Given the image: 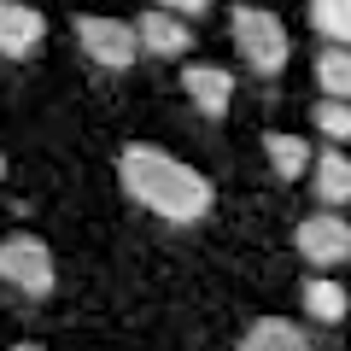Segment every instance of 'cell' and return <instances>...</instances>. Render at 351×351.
<instances>
[{
    "label": "cell",
    "mask_w": 351,
    "mask_h": 351,
    "mask_svg": "<svg viewBox=\"0 0 351 351\" xmlns=\"http://www.w3.org/2000/svg\"><path fill=\"white\" fill-rule=\"evenodd\" d=\"M117 176H123L129 199H141L152 217H164V223H199L205 211H211V182H205L193 164L170 158V152L158 147H123V158H117Z\"/></svg>",
    "instance_id": "cell-1"
},
{
    "label": "cell",
    "mask_w": 351,
    "mask_h": 351,
    "mask_svg": "<svg viewBox=\"0 0 351 351\" xmlns=\"http://www.w3.org/2000/svg\"><path fill=\"white\" fill-rule=\"evenodd\" d=\"M228 29H234V47L246 53V64L258 76H281L287 71L293 41H287V24H281L276 12H263V6H234Z\"/></svg>",
    "instance_id": "cell-2"
},
{
    "label": "cell",
    "mask_w": 351,
    "mask_h": 351,
    "mask_svg": "<svg viewBox=\"0 0 351 351\" xmlns=\"http://www.w3.org/2000/svg\"><path fill=\"white\" fill-rule=\"evenodd\" d=\"M293 246H299V258L311 263V269H339V263L351 258V223L322 205V211H311L293 228Z\"/></svg>",
    "instance_id": "cell-3"
},
{
    "label": "cell",
    "mask_w": 351,
    "mask_h": 351,
    "mask_svg": "<svg viewBox=\"0 0 351 351\" xmlns=\"http://www.w3.org/2000/svg\"><path fill=\"white\" fill-rule=\"evenodd\" d=\"M76 41H82V53L94 64H106V71H129V64L141 59V36H135V24H123V18L82 12L76 18Z\"/></svg>",
    "instance_id": "cell-4"
},
{
    "label": "cell",
    "mask_w": 351,
    "mask_h": 351,
    "mask_svg": "<svg viewBox=\"0 0 351 351\" xmlns=\"http://www.w3.org/2000/svg\"><path fill=\"white\" fill-rule=\"evenodd\" d=\"M0 281H12L29 299H47L53 293V252L41 246V240H29V234L6 240V246H0Z\"/></svg>",
    "instance_id": "cell-5"
},
{
    "label": "cell",
    "mask_w": 351,
    "mask_h": 351,
    "mask_svg": "<svg viewBox=\"0 0 351 351\" xmlns=\"http://www.w3.org/2000/svg\"><path fill=\"white\" fill-rule=\"evenodd\" d=\"M47 36V18L24 0H0V59H24L36 53V41Z\"/></svg>",
    "instance_id": "cell-6"
},
{
    "label": "cell",
    "mask_w": 351,
    "mask_h": 351,
    "mask_svg": "<svg viewBox=\"0 0 351 351\" xmlns=\"http://www.w3.org/2000/svg\"><path fill=\"white\" fill-rule=\"evenodd\" d=\"M135 36H141V47H147V53H158V59H182V53L193 47L188 18H182V12H170V6H158V12H141Z\"/></svg>",
    "instance_id": "cell-7"
},
{
    "label": "cell",
    "mask_w": 351,
    "mask_h": 351,
    "mask_svg": "<svg viewBox=\"0 0 351 351\" xmlns=\"http://www.w3.org/2000/svg\"><path fill=\"white\" fill-rule=\"evenodd\" d=\"M182 94H188L205 117H223L228 100H234V76H228L223 64H188V71H182Z\"/></svg>",
    "instance_id": "cell-8"
},
{
    "label": "cell",
    "mask_w": 351,
    "mask_h": 351,
    "mask_svg": "<svg viewBox=\"0 0 351 351\" xmlns=\"http://www.w3.org/2000/svg\"><path fill=\"white\" fill-rule=\"evenodd\" d=\"M311 193H316V205H328V211L351 205V158H346L339 147L316 152V164H311Z\"/></svg>",
    "instance_id": "cell-9"
},
{
    "label": "cell",
    "mask_w": 351,
    "mask_h": 351,
    "mask_svg": "<svg viewBox=\"0 0 351 351\" xmlns=\"http://www.w3.org/2000/svg\"><path fill=\"white\" fill-rule=\"evenodd\" d=\"M263 158H269V170L281 176V182H299V176H311L316 152L304 135H287V129H276V135H263Z\"/></svg>",
    "instance_id": "cell-10"
},
{
    "label": "cell",
    "mask_w": 351,
    "mask_h": 351,
    "mask_svg": "<svg viewBox=\"0 0 351 351\" xmlns=\"http://www.w3.org/2000/svg\"><path fill=\"white\" fill-rule=\"evenodd\" d=\"M240 351H316L311 334L293 322H281V316H258V322L240 334Z\"/></svg>",
    "instance_id": "cell-11"
},
{
    "label": "cell",
    "mask_w": 351,
    "mask_h": 351,
    "mask_svg": "<svg viewBox=\"0 0 351 351\" xmlns=\"http://www.w3.org/2000/svg\"><path fill=\"white\" fill-rule=\"evenodd\" d=\"M346 311H351V293L339 287V281H328V269H316V276L304 281V316L322 322V328H334V322H346Z\"/></svg>",
    "instance_id": "cell-12"
},
{
    "label": "cell",
    "mask_w": 351,
    "mask_h": 351,
    "mask_svg": "<svg viewBox=\"0 0 351 351\" xmlns=\"http://www.w3.org/2000/svg\"><path fill=\"white\" fill-rule=\"evenodd\" d=\"M316 88L334 94V100H351V47H322L316 53Z\"/></svg>",
    "instance_id": "cell-13"
},
{
    "label": "cell",
    "mask_w": 351,
    "mask_h": 351,
    "mask_svg": "<svg viewBox=\"0 0 351 351\" xmlns=\"http://www.w3.org/2000/svg\"><path fill=\"white\" fill-rule=\"evenodd\" d=\"M311 24L322 41L351 47V0H311Z\"/></svg>",
    "instance_id": "cell-14"
},
{
    "label": "cell",
    "mask_w": 351,
    "mask_h": 351,
    "mask_svg": "<svg viewBox=\"0 0 351 351\" xmlns=\"http://www.w3.org/2000/svg\"><path fill=\"white\" fill-rule=\"evenodd\" d=\"M311 123H316V135L322 141H351V100H316V112H311Z\"/></svg>",
    "instance_id": "cell-15"
},
{
    "label": "cell",
    "mask_w": 351,
    "mask_h": 351,
    "mask_svg": "<svg viewBox=\"0 0 351 351\" xmlns=\"http://www.w3.org/2000/svg\"><path fill=\"white\" fill-rule=\"evenodd\" d=\"M158 6H170V12H182V18H199L211 0H158Z\"/></svg>",
    "instance_id": "cell-16"
},
{
    "label": "cell",
    "mask_w": 351,
    "mask_h": 351,
    "mask_svg": "<svg viewBox=\"0 0 351 351\" xmlns=\"http://www.w3.org/2000/svg\"><path fill=\"white\" fill-rule=\"evenodd\" d=\"M12 351H41V346H12Z\"/></svg>",
    "instance_id": "cell-17"
},
{
    "label": "cell",
    "mask_w": 351,
    "mask_h": 351,
    "mask_svg": "<svg viewBox=\"0 0 351 351\" xmlns=\"http://www.w3.org/2000/svg\"><path fill=\"white\" fill-rule=\"evenodd\" d=\"M0 170H6V164H0Z\"/></svg>",
    "instance_id": "cell-18"
}]
</instances>
